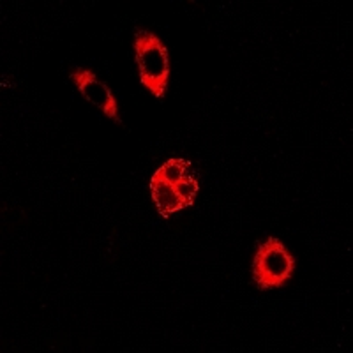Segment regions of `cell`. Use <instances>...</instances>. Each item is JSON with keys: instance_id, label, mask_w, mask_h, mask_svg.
<instances>
[{"instance_id": "cell-1", "label": "cell", "mask_w": 353, "mask_h": 353, "mask_svg": "<svg viewBox=\"0 0 353 353\" xmlns=\"http://www.w3.org/2000/svg\"><path fill=\"white\" fill-rule=\"evenodd\" d=\"M196 176L193 165L188 159L173 157L157 168L150 179V193L157 207V212L163 217L184 210L194 203L198 194Z\"/></svg>"}, {"instance_id": "cell-2", "label": "cell", "mask_w": 353, "mask_h": 353, "mask_svg": "<svg viewBox=\"0 0 353 353\" xmlns=\"http://www.w3.org/2000/svg\"><path fill=\"white\" fill-rule=\"evenodd\" d=\"M134 53L140 68V80L145 88L157 99H163L168 88L170 64L168 50L157 36L141 30L134 37Z\"/></svg>"}, {"instance_id": "cell-3", "label": "cell", "mask_w": 353, "mask_h": 353, "mask_svg": "<svg viewBox=\"0 0 353 353\" xmlns=\"http://www.w3.org/2000/svg\"><path fill=\"white\" fill-rule=\"evenodd\" d=\"M295 270V258L279 239L269 237L253 260V279L261 292L281 288Z\"/></svg>"}, {"instance_id": "cell-4", "label": "cell", "mask_w": 353, "mask_h": 353, "mask_svg": "<svg viewBox=\"0 0 353 353\" xmlns=\"http://www.w3.org/2000/svg\"><path fill=\"white\" fill-rule=\"evenodd\" d=\"M72 83L77 85L78 90L81 92V96L92 103L94 106L105 113L108 119H112L113 122L121 124V119H119V106H117V101L113 97L112 90L106 83H103L101 80H97V77L92 71L88 69H74L71 72Z\"/></svg>"}]
</instances>
